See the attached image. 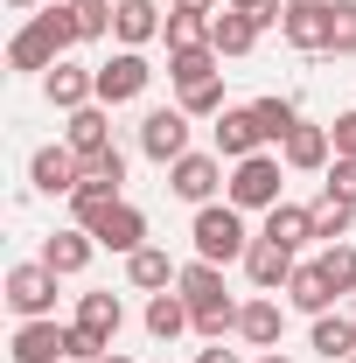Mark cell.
<instances>
[{
    "instance_id": "obj_41",
    "label": "cell",
    "mask_w": 356,
    "mask_h": 363,
    "mask_svg": "<svg viewBox=\"0 0 356 363\" xmlns=\"http://www.w3.org/2000/svg\"><path fill=\"white\" fill-rule=\"evenodd\" d=\"M196 363H245V357H238V350H223V342H210V350H203Z\"/></svg>"
},
{
    "instance_id": "obj_3",
    "label": "cell",
    "mask_w": 356,
    "mask_h": 363,
    "mask_svg": "<svg viewBox=\"0 0 356 363\" xmlns=\"http://www.w3.org/2000/svg\"><path fill=\"white\" fill-rule=\"evenodd\" d=\"M70 328H77V357L98 363L112 350V335L126 328V301H119V294H77V321H70Z\"/></svg>"
},
{
    "instance_id": "obj_10",
    "label": "cell",
    "mask_w": 356,
    "mask_h": 363,
    "mask_svg": "<svg viewBox=\"0 0 356 363\" xmlns=\"http://www.w3.org/2000/svg\"><path fill=\"white\" fill-rule=\"evenodd\" d=\"M77 230H91V238H98L105 252H126V259H133L140 245H147V217H140L126 196H119V203H105V210H98L91 224H77Z\"/></svg>"
},
{
    "instance_id": "obj_1",
    "label": "cell",
    "mask_w": 356,
    "mask_h": 363,
    "mask_svg": "<svg viewBox=\"0 0 356 363\" xmlns=\"http://www.w3.org/2000/svg\"><path fill=\"white\" fill-rule=\"evenodd\" d=\"M70 43H84V35H77V21H70V0H63V7L35 14V21H28V28L7 43V63H14V70H56Z\"/></svg>"
},
{
    "instance_id": "obj_30",
    "label": "cell",
    "mask_w": 356,
    "mask_h": 363,
    "mask_svg": "<svg viewBox=\"0 0 356 363\" xmlns=\"http://www.w3.org/2000/svg\"><path fill=\"white\" fill-rule=\"evenodd\" d=\"M252 119H259V133H266L272 147H279V140H287L294 126H301V112H294L287 98H252Z\"/></svg>"
},
{
    "instance_id": "obj_37",
    "label": "cell",
    "mask_w": 356,
    "mask_h": 363,
    "mask_svg": "<svg viewBox=\"0 0 356 363\" xmlns=\"http://www.w3.org/2000/svg\"><path fill=\"white\" fill-rule=\"evenodd\" d=\"M223 7H238V14H259V28H279V21H287V0H223Z\"/></svg>"
},
{
    "instance_id": "obj_11",
    "label": "cell",
    "mask_w": 356,
    "mask_h": 363,
    "mask_svg": "<svg viewBox=\"0 0 356 363\" xmlns=\"http://www.w3.org/2000/svg\"><path fill=\"white\" fill-rule=\"evenodd\" d=\"M223 182H230V175H223V154H182L175 168H168V189H175L182 203H196V210L217 196Z\"/></svg>"
},
{
    "instance_id": "obj_31",
    "label": "cell",
    "mask_w": 356,
    "mask_h": 363,
    "mask_svg": "<svg viewBox=\"0 0 356 363\" xmlns=\"http://www.w3.org/2000/svg\"><path fill=\"white\" fill-rule=\"evenodd\" d=\"M314 266H321V279H328L335 294H356V245H328Z\"/></svg>"
},
{
    "instance_id": "obj_44",
    "label": "cell",
    "mask_w": 356,
    "mask_h": 363,
    "mask_svg": "<svg viewBox=\"0 0 356 363\" xmlns=\"http://www.w3.org/2000/svg\"><path fill=\"white\" fill-rule=\"evenodd\" d=\"M7 7H35V0H7Z\"/></svg>"
},
{
    "instance_id": "obj_39",
    "label": "cell",
    "mask_w": 356,
    "mask_h": 363,
    "mask_svg": "<svg viewBox=\"0 0 356 363\" xmlns=\"http://www.w3.org/2000/svg\"><path fill=\"white\" fill-rule=\"evenodd\" d=\"M328 140H335V154H343V161H356V112H335Z\"/></svg>"
},
{
    "instance_id": "obj_7",
    "label": "cell",
    "mask_w": 356,
    "mask_h": 363,
    "mask_svg": "<svg viewBox=\"0 0 356 363\" xmlns=\"http://www.w3.org/2000/svg\"><path fill=\"white\" fill-rule=\"evenodd\" d=\"M7 357H14V363H63V357H77V328H63L56 315H49V321H21Z\"/></svg>"
},
{
    "instance_id": "obj_25",
    "label": "cell",
    "mask_w": 356,
    "mask_h": 363,
    "mask_svg": "<svg viewBox=\"0 0 356 363\" xmlns=\"http://www.w3.org/2000/svg\"><path fill=\"white\" fill-rule=\"evenodd\" d=\"M126 279H133L140 294H168V286L182 279V266L168 259V252H154V245H140L133 259H126Z\"/></svg>"
},
{
    "instance_id": "obj_36",
    "label": "cell",
    "mask_w": 356,
    "mask_h": 363,
    "mask_svg": "<svg viewBox=\"0 0 356 363\" xmlns=\"http://www.w3.org/2000/svg\"><path fill=\"white\" fill-rule=\"evenodd\" d=\"M335 56H356V0H335Z\"/></svg>"
},
{
    "instance_id": "obj_32",
    "label": "cell",
    "mask_w": 356,
    "mask_h": 363,
    "mask_svg": "<svg viewBox=\"0 0 356 363\" xmlns=\"http://www.w3.org/2000/svg\"><path fill=\"white\" fill-rule=\"evenodd\" d=\"M112 7H119V0H70V21H77V35H84V43L112 35Z\"/></svg>"
},
{
    "instance_id": "obj_16",
    "label": "cell",
    "mask_w": 356,
    "mask_h": 363,
    "mask_svg": "<svg viewBox=\"0 0 356 363\" xmlns=\"http://www.w3.org/2000/svg\"><path fill=\"white\" fill-rule=\"evenodd\" d=\"M328 154H335V140H328V126H294V133L279 140V161L287 168H301V175H314V168H328Z\"/></svg>"
},
{
    "instance_id": "obj_26",
    "label": "cell",
    "mask_w": 356,
    "mask_h": 363,
    "mask_svg": "<svg viewBox=\"0 0 356 363\" xmlns=\"http://www.w3.org/2000/svg\"><path fill=\"white\" fill-rule=\"evenodd\" d=\"M182 328H196V308H189L182 294H154V301H147V335H154V342H175Z\"/></svg>"
},
{
    "instance_id": "obj_28",
    "label": "cell",
    "mask_w": 356,
    "mask_h": 363,
    "mask_svg": "<svg viewBox=\"0 0 356 363\" xmlns=\"http://www.w3.org/2000/svg\"><path fill=\"white\" fill-rule=\"evenodd\" d=\"M314 350L328 363H350L356 357V321L350 315H314Z\"/></svg>"
},
{
    "instance_id": "obj_29",
    "label": "cell",
    "mask_w": 356,
    "mask_h": 363,
    "mask_svg": "<svg viewBox=\"0 0 356 363\" xmlns=\"http://www.w3.org/2000/svg\"><path fill=\"white\" fill-rule=\"evenodd\" d=\"M350 224H356V203H343V196L321 189V203H314V238H321V245H343Z\"/></svg>"
},
{
    "instance_id": "obj_23",
    "label": "cell",
    "mask_w": 356,
    "mask_h": 363,
    "mask_svg": "<svg viewBox=\"0 0 356 363\" xmlns=\"http://www.w3.org/2000/svg\"><path fill=\"white\" fill-rule=\"evenodd\" d=\"M175 294L189 301V308H223L230 294H223V266H210V259H196V266H182Z\"/></svg>"
},
{
    "instance_id": "obj_34",
    "label": "cell",
    "mask_w": 356,
    "mask_h": 363,
    "mask_svg": "<svg viewBox=\"0 0 356 363\" xmlns=\"http://www.w3.org/2000/svg\"><path fill=\"white\" fill-rule=\"evenodd\" d=\"M161 35H168V49L210 43V14H175V7H168V28H161Z\"/></svg>"
},
{
    "instance_id": "obj_38",
    "label": "cell",
    "mask_w": 356,
    "mask_h": 363,
    "mask_svg": "<svg viewBox=\"0 0 356 363\" xmlns=\"http://www.w3.org/2000/svg\"><path fill=\"white\" fill-rule=\"evenodd\" d=\"M84 175H98V182H126V154H119V147L91 154V161H84Z\"/></svg>"
},
{
    "instance_id": "obj_13",
    "label": "cell",
    "mask_w": 356,
    "mask_h": 363,
    "mask_svg": "<svg viewBox=\"0 0 356 363\" xmlns=\"http://www.w3.org/2000/svg\"><path fill=\"white\" fill-rule=\"evenodd\" d=\"M43 98L56 105V112H84V105H98V70L56 63V70H43Z\"/></svg>"
},
{
    "instance_id": "obj_40",
    "label": "cell",
    "mask_w": 356,
    "mask_h": 363,
    "mask_svg": "<svg viewBox=\"0 0 356 363\" xmlns=\"http://www.w3.org/2000/svg\"><path fill=\"white\" fill-rule=\"evenodd\" d=\"M168 7H175V14H217L223 0H168Z\"/></svg>"
},
{
    "instance_id": "obj_33",
    "label": "cell",
    "mask_w": 356,
    "mask_h": 363,
    "mask_svg": "<svg viewBox=\"0 0 356 363\" xmlns=\"http://www.w3.org/2000/svg\"><path fill=\"white\" fill-rule=\"evenodd\" d=\"M175 105L189 112V119H217V112H230V105H223V77H210V84H196V91H182Z\"/></svg>"
},
{
    "instance_id": "obj_22",
    "label": "cell",
    "mask_w": 356,
    "mask_h": 363,
    "mask_svg": "<svg viewBox=\"0 0 356 363\" xmlns=\"http://www.w3.org/2000/svg\"><path fill=\"white\" fill-rule=\"evenodd\" d=\"M63 147H70L77 161L105 154V147H112V119H105V105H84V112H70V133H63Z\"/></svg>"
},
{
    "instance_id": "obj_24",
    "label": "cell",
    "mask_w": 356,
    "mask_h": 363,
    "mask_svg": "<svg viewBox=\"0 0 356 363\" xmlns=\"http://www.w3.org/2000/svg\"><path fill=\"white\" fill-rule=\"evenodd\" d=\"M259 238H272V245H287V252H301L314 238V210H301V203H272L266 210V230Z\"/></svg>"
},
{
    "instance_id": "obj_46",
    "label": "cell",
    "mask_w": 356,
    "mask_h": 363,
    "mask_svg": "<svg viewBox=\"0 0 356 363\" xmlns=\"http://www.w3.org/2000/svg\"><path fill=\"white\" fill-rule=\"evenodd\" d=\"M350 363H356V357H350Z\"/></svg>"
},
{
    "instance_id": "obj_8",
    "label": "cell",
    "mask_w": 356,
    "mask_h": 363,
    "mask_svg": "<svg viewBox=\"0 0 356 363\" xmlns=\"http://www.w3.org/2000/svg\"><path fill=\"white\" fill-rule=\"evenodd\" d=\"M7 308L21 321H49L56 315V272H49L43 259H35V266H14L7 272Z\"/></svg>"
},
{
    "instance_id": "obj_14",
    "label": "cell",
    "mask_w": 356,
    "mask_h": 363,
    "mask_svg": "<svg viewBox=\"0 0 356 363\" xmlns=\"http://www.w3.org/2000/svg\"><path fill=\"white\" fill-rule=\"evenodd\" d=\"M217 154H223V161H252V154H266V133H259L252 105H230V112H217Z\"/></svg>"
},
{
    "instance_id": "obj_45",
    "label": "cell",
    "mask_w": 356,
    "mask_h": 363,
    "mask_svg": "<svg viewBox=\"0 0 356 363\" xmlns=\"http://www.w3.org/2000/svg\"><path fill=\"white\" fill-rule=\"evenodd\" d=\"M161 363H168V357H161Z\"/></svg>"
},
{
    "instance_id": "obj_6",
    "label": "cell",
    "mask_w": 356,
    "mask_h": 363,
    "mask_svg": "<svg viewBox=\"0 0 356 363\" xmlns=\"http://www.w3.org/2000/svg\"><path fill=\"white\" fill-rule=\"evenodd\" d=\"M279 35H287L294 49H308V56H321V49L335 43V0H287Z\"/></svg>"
},
{
    "instance_id": "obj_18",
    "label": "cell",
    "mask_w": 356,
    "mask_h": 363,
    "mask_svg": "<svg viewBox=\"0 0 356 363\" xmlns=\"http://www.w3.org/2000/svg\"><path fill=\"white\" fill-rule=\"evenodd\" d=\"M161 28H168V21H161L154 0H119V7H112V35H119L126 49H147Z\"/></svg>"
},
{
    "instance_id": "obj_19",
    "label": "cell",
    "mask_w": 356,
    "mask_h": 363,
    "mask_svg": "<svg viewBox=\"0 0 356 363\" xmlns=\"http://www.w3.org/2000/svg\"><path fill=\"white\" fill-rule=\"evenodd\" d=\"M91 252H98V238H91V230H56V238H43V266L56 272V279L84 272V266H91Z\"/></svg>"
},
{
    "instance_id": "obj_43",
    "label": "cell",
    "mask_w": 356,
    "mask_h": 363,
    "mask_svg": "<svg viewBox=\"0 0 356 363\" xmlns=\"http://www.w3.org/2000/svg\"><path fill=\"white\" fill-rule=\"evenodd\" d=\"M259 363H294V357H279V350H266V357H259Z\"/></svg>"
},
{
    "instance_id": "obj_15",
    "label": "cell",
    "mask_w": 356,
    "mask_h": 363,
    "mask_svg": "<svg viewBox=\"0 0 356 363\" xmlns=\"http://www.w3.org/2000/svg\"><path fill=\"white\" fill-rule=\"evenodd\" d=\"M245 272H252V286H259V294H287V279H294V252H287V245H272V238H252Z\"/></svg>"
},
{
    "instance_id": "obj_17",
    "label": "cell",
    "mask_w": 356,
    "mask_h": 363,
    "mask_svg": "<svg viewBox=\"0 0 356 363\" xmlns=\"http://www.w3.org/2000/svg\"><path fill=\"white\" fill-rule=\"evenodd\" d=\"M217 43H189V49H168V84H175V98L182 91H196V84H210L217 77Z\"/></svg>"
},
{
    "instance_id": "obj_9",
    "label": "cell",
    "mask_w": 356,
    "mask_h": 363,
    "mask_svg": "<svg viewBox=\"0 0 356 363\" xmlns=\"http://www.w3.org/2000/svg\"><path fill=\"white\" fill-rule=\"evenodd\" d=\"M147 84H154V63L140 49H119L112 63H98V105H133Z\"/></svg>"
},
{
    "instance_id": "obj_20",
    "label": "cell",
    "mask_w": 356,
    "mask_h": 363,
    "mask_svg": "<svg viewBox=\"0 0 356 363\" xmlns=\"http://www.w3.org/2000/svg\"><path fill=\"white\" fill-rule=\"evenodd\" d=\"M210 43H217V56H252V43H259V14L217 7V14H210Z\"/></svg>"
},
{
    "instance_id": "obj_27",
    "label": "cell",
    "mask_w": 356,
    "mask_h": 363,
    "mask_svg": "<svg viewBox=\"0 0 356 363\" xmlns=\"http://www.w3.org/2000/svg\"><path fill=\"white\" fill-rule=\"evenodd\" d=\"M287 301H294L301 315H328V301H335V286L321 279V266H294V279H287Z\"/></svg>"
},
{
    "instance_id": "obj_35",
    "label": "cell",
    "mask_w": 356,
    "mask_h": 363,
    "mask_svg": "<svg viewBox=\"0 0 356 363\" xmlns=\"http://www.w3.org/2000/svg\"><path fill=\"white\" fill-rule=\"evenodd\" d=\"M321 189H328V196H343V203H356V161H343V154H335V161H328V168H321Z\"/></svg>"
},
{
    "instance_id": "obj_4",
    "label": "cell",
    "mask_w": 356,
    "mask_h": 363,
    "mask_svg": "<svg viewBox=\"0 0 356 363\" xmlns=\"http://www.w3.org/2000/svg\"><path fill=\"white\" fill-rule=\"evenodd\" d=\"M279 154H252V161H230V182H223V203L238 210H272L279 203Z\"/></svg>"
},
{
    "instance_id": "obj_42",
    "label": "cell",
    "mask_w": 356,
    "mask_h": 363,
    "mask_svg": "<svg viewBox=\"0 0 356 363\" xmlns=\"http://www.w3.org/2000/svg\"><path fill=\"white\" fill-rule=\"evenodd\" d=\"M98 363H133V357H119V350H105V357H98Z\"/></svg>"
},
{
    "instance_id": "obj_12",
    "label": "cell",
    "mask_w": 356,
    "mask_h": 363,
    "mask_svg": "<svg viewBox=\"0 0 356 363\" xmlns=\"http://www.w3.org/2000/svg\"><path fill=\"white\" fill-rule=\"evenodd\" d=\"M28 182H35L43 196H77V182H84V161H77L70 147H35V161H28Z\"/></svg>"
},
{
    "instance_id": "obj_21",
    "label": "cell",
    "mask_w": 356,
    "mask_h": 363,
    "mask_svg": "<svg viewBox=\"0 0 356 363\" xmlns=\"http://www.w3.org/2000/svg\"><path fill=\"white\" fill-rule=\"evenodd\" d=\"M279 328H287V315H279V301H266V294L238 308V335H245L252 350H279Z\"/></svg>"
},
{
    "instance_id": "obj_2",
    "label": "cell",
    "mask_w": 356,
    "mask_h": 363,
    "mask_svg": "<svg viewBox=\"0 0 356 363\" xmlns=\"http://www.w3.org/2000/svg\"><path fill=\"white\" fill-rule=\"evenodd\" d=\"M189 238H196V259H210V266H230V259L252 252V230H245V210L238 203H203L196 224H189Z\"/></svg>"
},
{
    "instance_id": "obj_5",
    "label": "cell",
    "mask_w": 356,
    "mask_h": 363,
    "mask_svg": "<svg viewBox=\"0 0 356 363\" xmlns=\"http://www.w3.org/2000/svg\"><path fill=\"white\" fill-rule=\"evenodd\" d=\"M140 154L161 161V168H175L182 154H189V112H182V105H154V112L140 119Z\"/></svg>"
}]
</instances>
